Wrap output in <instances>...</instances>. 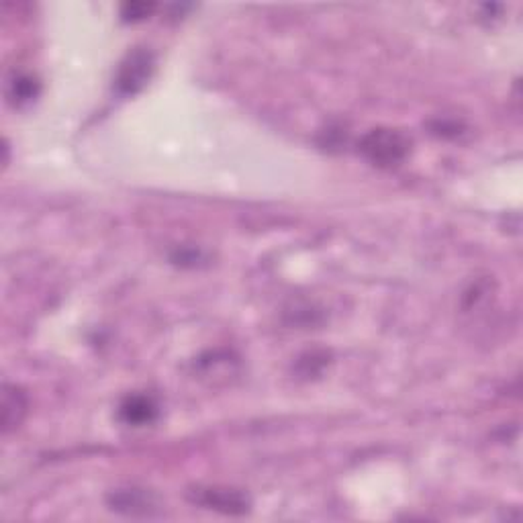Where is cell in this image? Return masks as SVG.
<instances>
[{
	"instance_id": "obj_8",
	"label": "cell",
	"mask_w": 523,
	"mask_h": 523,
	"mask_svg": "<svg viewBox=\"0 0 523 523\" xmlns=\"http://www.w3.org/2000/svg\"><path fill=\"white\" fill-rule=\"evenodd\" d=\"M155 11L154 3H125L121 6V19L125 23H139Z\"/></svg>"
},
{
	"instance_id": "obj_6",
	"label": "cell",
	"mask_w": 523,
	"mask_h": 523,
	"mask_svg": "<svg viewBox=\"0 0 523 523\" xmlns=\"http://www.w3.org/2000/svg\"><path fill=\"white\" fill-rule=\"evenodd\" d=\"M3 432L11 433L27 415V395L15 385L3 387Z\"/></svg>"
},
{
	"instance_id": "obj_9",
	"label": "cell",
	"mask_w": 523,
	"mask_h": 523,
	"mask_svg": "<svg viewBox=\"0 0 523 523\" xmlns=\"http://www.w3.org/2000/svg\"><path fill=\"white\" fill-rule=\"evenodd\" d=\"M433 131L438 135H443V137H448V135H458L460 133V123H448V121H438V123L433 125Z\"/></svg>"
},
{
	"instance_id": "obj_7",
	"label": "cell",
	"mask_w": 523,
	"mask_h": 523,
	"mask_svg": "<svg viewBox=\"0 0 523 523\" xmlns=\"http://www.w3.org/2000/svg\"><path fill=\"white\" fill-rule=\"evenodd\" d=\"M39 91L41 86L37 78L31 74H15L13 80L8 82V101H11L15 107H23V104L37 99Z\"/></svg>"
},
{
	"instance_id": "obj_3",
	"label": "cell",
	"mask_w": 523,
	"mask_h": 523,
	"mask_svg": "<svg viewBox=\"0 0 523 523\" xmlns=\"http://www.w3.org/2000/svg\"><path fill=\"white\" fill-rule=\"evenodd\" d=\"M190 501L205 509L225 513V516H243L250 511V499L241 491L233 489H195Z\"/></svg>"
},
{
	"instance_id": "obj_4",
	"label": "cell",
	"mask_w": 523,
	"mask_h": 523,
	"mask_svg": "<svg viewBox=\"0 0 523 523\" xmlns=\"http://www.w3.org/2000/svg\"><path fill=\"white\" fill-rule=\"evenodd\" d=\"M158 415L160 407L150 395H129L119 407V420L133 427L150 425L158 420Z\"/></svg>"
},
{
	"instance_id": "obj_2",
	"label": "cell",
	"mask_w": 523,
	"mask_h": 523,
	"mask_svg": "<svg viewBox=\"0 0 523 523\" xmlns=\"http://www.w3.org/2000/svg\"><path fill=\"white\" fill-rule=\"evenodd\" d=\"M155 59L150 49H135L121 62L115 76V91L121 97H133L150 82Z\"/></svg>"
},
{
	"instance_id": "obj_1",
	"label": "cell",
	"mask_w": 523,
	"mask_h": 523,
	"mask_svg": "<svg viewBox=\"0 0 523 523\" xmlns=\"http://www.w3.org/2000/svg\"><path fill=\"white\" fill-rule=\"evenodd\" d=\"M358 150L364 160H368L377 168H395L407 160L411 152V139L399 129L377 127L360 139Z\"/></svg>"
},
{
	"instance_id": "obj_5",
	"label": "cell",
	"mask_w": 523,
	"mask_h": 523,
	"mask_svg": "<svg viewBox=\"0 0 523 523\" xmlns=\"http://www.w3.org/2000/svg\"><path fill=\"white\" fill-rule=\"evenodd\" d=\"M109 505L112 511L123 513V516H152L158 509L152 495L142 489H119L109 496Z\"/></svg>"
}]
</instances>
